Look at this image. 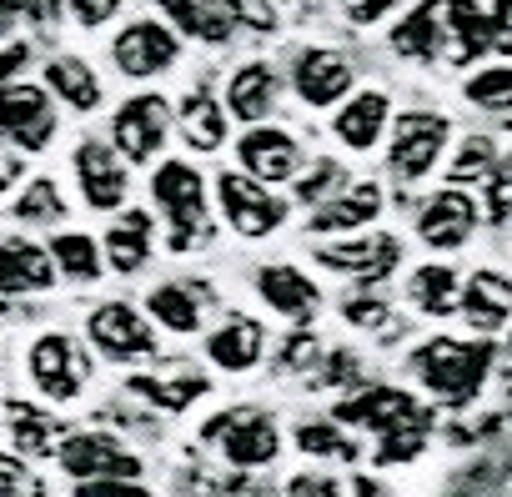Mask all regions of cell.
Listing matches in <instances>:
<instances>
[{"label":"cell","instance_id":"d590c367","mask_svg":"<svg viewBox=\"0 0 512 497\" xmlns=\"http://www.w3.org/2000/svg\"><path fill=\"white\" fill-rule=\"evenodd\" d=\"M11 216H16V221H26V226H46V221H61V216H66V201H61L56 181L36 176V181H31L21 196H16Z\"/></svg>","mask_w":512,"mask_h":497},{"label":"cell","instance_id":"6da1fadb","mask_svg":"<svg viewBox=\"0 0 512 497\" xmlns=\"http://www.w3.org/2000/svg\"><path fill=\"white\" fill-rule=\"evenodd\" d=\"M487 367H492V347H487V342L432 337V342H422V347L412 352L417 382H422L432 397H442V402H467V397L482 387Z\"/></svg>","mask_w":512,"mask_h":497},{"label":"cell","instance_id":"ee69618b","mask_svg":"<svg viewBox=\"0 0 512 497\" xmlns=\"http://www.w3.org/2000/svg\"><path fill=\"white\" fill-rule=\"evenodd\" d=\"M357 487H342L337 477H292V487H287V497H352Z\"/></svg>","mask_w":512,"mask_h":497},{"label":"cell","instance_id":"4316f807","mask_svg":"<svg viewBox=\"0 0 512 497\" xmlns=\"http://www.w3.org/2000/svg\"><path fill=\"white\" fill-rule=\"evenodd\" d=\"M106 262L131 277L151 262V211H116V221L106 226Z\"/></svg>","mask_w":512,"mask_h":497},{"label":"cell","instance_id":"7402d4cb","mask_svg":"<svg viewBox=\"0 0 512 497\" xmlns=\"http://www.w3.org/2000/svg\"><path fill=\"white\" fill-rule=\"evenodd\" d=\"M267 352V332L256 317H226L211 337H206V357L221 367V372H251Z\"/></svg>","mask_w":512,"mask_h":497},{"label":"cell","instance_id":"b9f144b4","mask_svg":"<svg viewBox=\"0 0 512 497\" xmlns=\"http://www.w3.org/2000/svg\"><path fill=\"white\" fill-rule=\"evenodd\" d=\"M71 497H156V492L131 477H106V482H76Z\"/></svg>","mask_w":512,"mask_h":497},{"label":"cell","instance_id":"d4e9b609","mask_svg":"<svg viewBox=\"0 0 512 497\" xmlns=\"http://www.w3.org/2000/svg\"><path fill=\"white\" fill-rule=\"evenodd\" d=\"M146 312L156 317V327L191 337V332H201V317H206V287H196V282H161V287H151Z\"/></svg>","mask_w":512,"mask_h":497},{"label":"cell","instance_id":"7dc6e473","mask_svg":"<svg viewBox=\"0 0 512 497\" xmlns=\"http://www.w3.org/2000/svg\"><path fill=\"white\" fill-rule=\"evenodd\" d=\"M21 66H26V46H6V51H0V91L16 81Z\"/></svg>","mask_w":512,"mask_h":497},{"label":"cell","instance_id":"c3c4849f","mask_svg":"<svg viewBox=\"0 0 512 497\" xmlns=\"http://www.w3.org/2000/svg\"><path fill=\"white\" fill-rule=\"evenodd\" d=\"M11 181H16V166H6V161H0V191H6Z\"/></svg>","mask_w":512,"mask_h":497},{"label":"cell","instance_id":"ba28073f","mask_svg":"<svg viewBox=\"0 0 512 497\" xmlns=\"http://www.w3.org/2000/svg\"><path fill=\"white\" fill-rule=\"evenodd\" d=\"M176 56H181V41L166 21H131L111 41V66L121 76H131V81H151V76L171 71Z\"/></svg>","mask_w":512,"mask_h":497},{"label":"cell","instance_id":"484cf974","mask_svg":"<svg viewBox=\"0 0 512 497\" xmlns=\"http://www.w3.org/2000/svg\"><path fill=\"white\" fill-rule=\"evenodd\" d=\"M442 41H447V0H422L417 11H407V21L392 26V51L407 61L437 56Z\"/></svg>","mask_w":512,"mask_h":497},{"label":"cell","instance_id":"74e56055","mask_svg":"<svg viewBox=\"0 0 512 497\" xmlns=\"http://www.w3.org/2000/svg\"><path fill=\"white\" fill-rule=\"evenodd\" d=\"M342 186H347V171H342V161H332V156H322L317 166L297 171V201H307V206L332 201Z\"/></svg>","mask_w":512,"mask_h":497},{"label":"cell","instance_id":"1f68e13d","mask_svg":"<svg viewBox=\"0 0 512 497\" xmlns=\"http://www.w3.org/2000/svg\"><path fill=\"white\" fill-rule=\"evenodd\" d=\"M176 126H181L191 151H216L226 141V111H221V101L211 91H191L181 101V111H176Z\"/></svg>","mask_w":512,"mask_h":497},{"label":"cell","instance_id":"7bdbcfd3","mask_svg":"<svg viewBox=\"0 0 512 497\" xmlns=\"http://www.w3.org/2000/svg\"><path fill=\"white\" fill-rule=\"evenodd\" d=\"M487 51L512 56V0H497L487 11Z\"/></svg>","mask_w":512,"mask_h":497},{"label":"cell","instance_id":"2e32d148","mask_svg":"<svg viewBox=\"0 0 512 497\" xmlns=\"http://www.w3.org/2000/svg\"><path fill=\"white\" fill-rule=\"evenodd\" d=\"M56 287L51 252L31 236H6L0 241V297H41Z\"/></svg>","mask_w":512,"mask_h":497},{"label":"cell","instance_id":"f546056e","mask_svg":"<svg viewBox=\"0 0 512 497\" xmlns=\"http://www.w3.org/2000/svg\"><path fill=\"white\" fill-rule=\"evenodd\" d=\"M156 11H166L171 31L196 36L206 46H221L231 36V16L216 6V0H156Z\"/></svg>","mask_w":512,"mask_h":497},{"label":"cell","instance_id":"4dcf8cb0","mask_svg":"<svg viewBox=\"0 0 512 497\" xmlns=\"http://www.w3.org/2000/svg\"><path fill=\"white\" fill-rule=\"evenodd\" d=\"M41 86H46V96H61L71 111H96L101 106V81H96V71L81 56H56L46 66Z\"/></svg>","mask_w":512,"mask_h":497},{"label":"cell","instance_id":"cb8c5ba5","mask_svg":"<svg viewBox=\"0 0 512 497\" xmlns=\"http://www.w3.org/2000/svg\"><path fill=\"white\" fill-rule=\"evenodd\" d=\"M457 312H462L477 332L507 327V317H512V282H507L502 272H472V277L462 282Z\"/></svg>","mask_w":512,"mask_h":497},{"label":"cell","instance_id":"60d3db41","mask_svg":"<svg viewBox=\"0 0 512 497\" xmlns=\"http://www.w3.org/2000/svg\"><path fill=\"white\" fill-rule=\"evenodd\" d=\"M342 312H347V322L362 327V332H382V327H392V307H387L382 297H357V302H347Z\"/></svg>","mask_w":512,"mask_h":497},{"label":"cell","instance_id":"7a4b0ae2","mask_svg":"<svg viewBox=\"0 0 512 497\" xmlns=\"http://www.w3.org/2000/svg\"><path fill=\"white\" fill-rule=\"evenodd\" d=\"M151 196L166 211V241L171 252H191L211 236V211H206V181L186 161H161L151 171Z\"/></svg>","mask_w":512,"mask_h":497},{"label":"cell","instance_id":"ac0fdd59","mask_svg":"<svg viewBox=\"0 0 512 497\" xmlns=\"http://www.w3.org/2000/svg\"><path fill=\"white\" fill-rule=\"evenodd\" d=\"M277 101H282V76L267 61H251V66L231 71L221 111L236 116V121H246V126H267V116L277 111Z\"/></svg>","mask_w":512,"mask_h":497},{"label":"cell","instance_id":"e0dca14e","mask_svg":"<svg viewBox=\"0 0 512 497\" xmlns=\"http://www.w3.org/2000/svg\"><path fill=\"white\" fill-rule=\"evenodd\" d=\"M472 231H477V201L462 196L457 186L437 191L417 216V236L432 246V252H457V246H467Z\"/></svg>","mask_w":512,"mask_h":497},{"label":"cell","instance_id":"d6986e66","mask_svg":"<svg viewBox=\"0 0 512 497\" xmlns=\"http://www.w3.org/2000/svg\"><path fill=\"white\" fill-rule=\"evenodd\" d=\"M337 422L342 427H372L377 437L397 432V427H412V422H427L422 407L407 397V392H392V387H372V392H357L337 407Z\"/></svg>","mask_w":512,"mask_h":497},{"label":"cell","instance_id":"83f0119b","mask_svg":"<svg viewBox=\"0 0 512 497\" xmlns=\"http://www.w3.org/2000/svg\"><path fill=\"white\" fill-rule=\"evenodd\" d=\"M126 387H131L136 397H146L151 407H161V412H186L211 382H206L201 372L181 367V372H136Z\"/></svg>","mask_w":512,"mask_h":497},{"label":"cell","instance_id":"5bb4252c","mask_svg":"<svg viewBox=\"0 0 512 497\" xmlns=\"http://www.w3.org/2000/svg\"><path fill=\"white\" fill-rule=\"evenodd\" d=\"M236 156H241V176L262 181V186L292 181L302 171V146L287 131H277V126H251L236 141Z\"/></svg>","mask_w":512,"mask_h":497},{"label":"cell","instance_id":"f6af8a7d","mask_svg":"<svg viewBox=\"0 0 512 497\" xmlns=\"http://www.w3.org/2000/svg\"><path fill=\"white\" fill-rule=\"evenodd\" d=\"M116 11H121V0H71V16L81 26H106Z\"/></svg>","mask_w":512,"mask_h":497},{"label":"cell","instance_id":"9c48e42d","mask_svg":"<svg viewBox=\"0 0 512 497\" xmlns=\"http://www.w3.org/2000/svg\"><path fill=\"white\" fill-rule=\"evenodd\" d=\"M447 116H437V111H402L397 116V126H392V146H387V161H392V171L402 176V181H422L432 166H437V156H442V146H447Z\"/></svg>","mask_w":512,"mask_h":497},{"label":"cell","instance_id":"ab89813d","mask_svg":"<svg viewBox=\"0 0 512 497\" xmlns=\"http://www.w3.org/2000/svg\"><path fill=\"white\" fill-rule=\"evenodd\" d=\"M492 166H497V146H492L487 136H472V141L462 146V156L452 161V181H472V176H492Z\"/></svg>","mask_w":512,"mask_h":497},{"label":"cell","instance_id":"8d00e7d4","mask_svg":"<svg viewBox=\"0 0 512 497\" xmlns=\"http://www.w3.org/2000/svg\"><path fill=\"white\" fill-rule=\"evenodd\" d=\"M297 442H302V452H312V457H337V462H357V442L342 432V422H307L302 432H297Z\"/></svg>","mask_w":512,"mask_h":497},{"label":"cell","instance_id":"681fc988","mask_svg":"<svg viewBox=\"0 0 512 497\" xmlns=\"http://www.w3.org/2000/svg\"><path fill=\"white\" fill-rule=\"evenodd\" d=\"M507 176H512V161H507Z\"/></svg>","mask_w":512,"mask_h":497},{"label":"cell","instance_id":"f35d334b","mask_svg":"<svg viewBox=\"0 0 512 497\" xmlns=\"http://www.w3.org/2000/svg\"><path fill=\"white\" fill-rule=\"evenodd\" d=\"M467 101L477 111H512V66H492V71H477L467 81Z\"/></svg>","mask_w":512,"mask_h":497},{"label":"cell","instance_id":"7c38bea8","mask_svg":"<svg viewBox=\"0 0 512 497\" xmlns=\"http://www.w3.org/2000/svg\"><path fill=\"white\" fill-rule=\"evenodd\" d=\"M317 262L332 267V272L357 277L362 287H372V282H382V277L397 272V262H402V241L387 236V231H372V236H342V241L322 246Z\"/></svg>","mask_w":512,"mask_h":497},{"label":"cell","instance_id":"603a6c76","mask_svg":"<svg viewBox=\"0 0 512 497\" xmlns=\"http://www.w3.org/2000/svg\"><path fill=\"white\" fill-rule=\"evenodd\" d=\"M387 121H392V101L382 91H352L347 106L337 111V126L332 131H337V141L347 151H372L382 141Z\"/></svg>","mask_w":512,"mask_h":497},{"label":"cell","instance_id":"d6a6232c","mask_svg":"<svg viewBox=\"0 0 512 497\" xmlns=\"http://www.w3.org/2000/svg\"><path fill=\"white\" fill-rule=\"evenodd\" d=\"M46 252H51L56 277H66V282H96L101 277V241L86 236V231H61Z\"/></svg>","mask_w":512,"mask_h":497},{"label":"cell","instance_id":"836d02e7","mask_svg":"<svg viewBox=\"0 0 512 497\" xmlns=\"http://www.w3.org/2000/svg\"><path fill=\"white\" fill-rule=\"evenodd\" d=\"M407 297H412V307L417 312H427V317H452L457 312V302H462V282H457V272L452 267H422V272H412V282H407Z\"/></svg>","mask_w":512,"mask_h":497},{"label":"cell","instance_id":"e575fe53","mask_svg":"<svg viewBox=\"0 0 512 497\" xmlns=\"http://www.w3.org/2000/svg\"><path fill=\"white\" fill-rule=\"evenodd\" d=\"M447 56H487V11H477L472 0H447Z\"/></svg>","mask_w":512,"mask_h":497},{"label":"cell","instance_id":"52a82bcc","mask_svg":"<svg viewBox=\"0 0 512 497\" xmlns=\"http://www.w3.org/2000/svg\"><path fill=\"white\" fill-rule=\"evenodd\" d=\"M166 131H171V106L161 91H141L131 101L116 106L111 116V151L121 161H156V151L166 146Z\"/></svg>","mask_w":512,"mask_h":497},{"label":"cell","instance_id":"bcb514c9","mask_svg":"<svg viewBox=\"0 0 512 497\" xmlns=\"http://www.w3.org/2000/svg\"><path fill=\"white\" fill-rule=\"evenodd\" d=\"M392 6H402V0H352V21L372 26V21H382Z\"/></svg>","mask_w":512,"mask_h":497},{"label":"cell","instance_id":"8992f818","mask_svg":"<svg viewBox=\"0 0 512 497\" xmlns=\"http://www.w3.org/2000/svg\"><path fill=\"white\" fill-rule=\"evenodd\" d=\"M216 201H221V216H226V226L236 231V236H272L282 221H287V201L272 191V186H262V181H251V176H241V171H221L216 176Z\"/></svg>","mask_w":512,"mask_h":497},{"label":"cell","instance_id":"4fadbf2b","mask_svg":"<svg viewBox=\"0 0 512 497\" xmlns=\"http://www.w3.org/2000/svg\"><path fill=\"white\" fill-rule=\"evenodd\" d=\"M71 171H76V186H81V201L91 211H116L126 201V161L111 151V141H81L76 156H71Z\"/></svg>","mask_w":512,"mask_h":497},{"label":"cell","instance_id":"44dd1931","mask_svg":"<svg viewBox=\"0 0 512 497\" xmlns=\"http://www.w3.org/2000/svg\"><path fill=\"white\" fill-rule=\"evenodd\" d=\"M377 216H382V191H377V181H362V186H347L332 201H322L307 226L322 231V236H332V231L357 236V226H372Z\"/></svg>","mask_w":512,"mask_h":497},{"label":"cell","instance_id":"f1b7e54d","mask_svg":"<svg viewBox=\"0 0 512 497\" xmlns=\"http://www.w3.org/2000/svg\"><path fill=\"white\" fill-rule=\"evenodd\" d=\"M6 422H11L16 457H46V452H56L61 437H66V427H61L51 412L31 407V402H6Z\"/></svg>","mask_w":512,"mask_h":497},{"label":"cell","instance_id":"8fae6325","mask_svg":"<svg viewBox=\"0 0 512 497\" xmlns=\"http://www.w3.org/2000/svg\"><path fill=\"white\" fill-rule=\"evenodd\" d=\"M0 136L21 151H46L56 136V106L46 96V86H26L11 81L0 91Z\"/></svg>","mask_w":512,"mask_h":497},{"label":"cell","instance_id":"3957f363","mask_svg":"<svg viewBox=\"0 0 512 497\" xmlns=\"http://www.w3.org/2000/svg\"><path fill=\"white\" fill-rule=\"evenodd\" d=\"M26 372H31V382H36L41 397H51V402H76L81 387L91 382V357H86V347H81L76 337L46 332V337L31 342Z\"/></svg>","mask_w":512,"mask_h":497},{"label":"cell","instance_id":"277c9868","mask_svg":"<svg viewBox=\"0 0 512 497\" xmlns=\"http://www.w3.org/2000/svg\"><path fill=\"white\" fill-rule=\"evenodd\" d=\"M206 442L226 452L231 467H267L282 452V432L262 407H231L216 422H206Z\"/></svg>","mask_w":512,"mask_h":497},{"label":"cell","instance_id":"9a60e30c","mask_svg":"<svg viewBox=\"0 0 512 497\" xmlns=\"http://www.w3.org/2000/svg\"><path fill=\"white\" fill-rule=\"evenodd\" d=\"M352 61L342 56V51H332V46H312V51H302L297 56V66H292V86H297V96L307 101V106H337V101H347L352 96Z\"/></svg>","mask_w":512,"mask_h":497},{"label":"cell","instance_id":"ffe728a7","mask_svg":"<svg viewBox=\"0 0 512 497\" xmlns=\"http://www.w3.org/2000/svg\"><path fill=\"white\" fill-rule=\"evenodd\" d=\"M256 292H262V302L277 317H287V322H312L317 307H322L317 282L307 272H297V267H262L256 272Z\"/></svg>","mask_w":512,"mask_h":497},{"label":"cell","instance_id":"30bf717a","mask_svg":"<svg viewBox=\"0 0 512 497\" xmlns=\"http://www.w3.org/2000/svg\"><path fill=\"white\" fill-rule=\"evenodd\" d=\"M86 337H91V347H96L101 357H111V362H146V357H156V332H151V322H146L136 307H126V302H101V307L86 317Z\"/></svg>","mask_w":512,"mask_h":497},{"label":"cell","instance_id":"5b68a950","mask_svg":"<svg viewBox=\"0 0 512 497\" xmlns=\"http://www.w3.org/2000/svg\"><path fill=\"white\" fill-rule=\"evenodd\" d=\"M56 462L66 467L71 482H106V477L141 482V457L116 432H66L56 447Z\"/></svg>","mask_w":512,"mask_h":497}]
</instances>
